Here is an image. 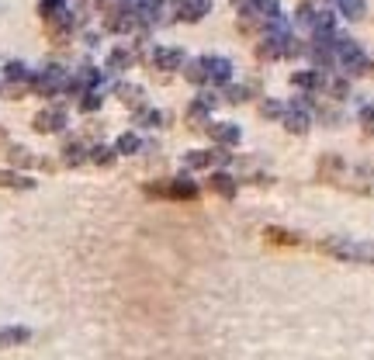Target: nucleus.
<instances>
[{
    "instance_id": "f257e3e1",
    "label": "nucleus",
    "mask_w": 374,
    "mask_h": 360,
    "mask_svg": "<svg viewBox=\"0 0 374 360\" xmlns=\"http://www.w3.org/2000/svg\"><path fill=\"white\" fill-rule=\"evenodd\" d=\"M326 253L343 256V260H360V263H374V246L371 243H350V239H329L322 243Z\"/></svg>"
},
{
    "instance_id": "f03ea898",
    "label": "nucleus",
    "mask_w": 374,
    "mask_h": 360,
    "mask_svg": "<svg viewBox=\"0 0 374 360\" xmlns=\"http://www.w3.org/2000/svg\"><path fill=\"white\" fill-rule=\"evenodd\" d=\"M177 8H180V18L198 21V18H205V11L212 8V0H177Z\"/></svg>"
},
{
    "instance_id": "7ed1b4c3",
    "label": "nucleus",
    "mask_w": 374,
    "mask_h": 360,
    "mask_svg": "<svg viewBox=\"0 0 374 360\" xmlns=\"http://www.w3.org/2000/svg\"><path fill=\"white\" fill-rule=\"evenodd\" d=\"M309 122H312V118H309L305 104H298V111H288V115H285V128L295 132V135H305V132H309Z\"/></svg>"
},
{
    "instance_id": "20e7f679",
    "label": "nucleus",
    "mask_w": 374,
    "mask_h": 360,
    "mask_svg": "<svg viewBox=\"0 0 374 360\" xmlns=\"http://www.w3.org/2000/svg\"><path fill=\"white\" fill-rule=\"evenodd\" d=\"M205 66H208V80H215V83H226L232 76V63L229 59H205Z\"/></svg>"
},
{
    "instance_id": "39448f33",
    "label": "nucleus",
    "mask_w": 374,
    "mask_h": 360,
    "mask_svg": "<svg viewBox=\"0 0 374 360\" xmlns=\"http://www.w3.org/2000/svg\"><path fill=\"white\" fill-rule=\"evenodd\" d=\"M212 188H215L222 198H232V194H236V180H232L229 173L219 170V173H212Z\"/></svg>"
},
{
    "instance_id": "423d86ee",
    "label": "nucleus",
    "mask_w": 374,
    "mask_h": 360,
    "mask_svg": "<svg viewBox=\"0 0 374 360\" xmlns=\"http://www.w3.org/2000/svg\"><path fill=\"white\" fill-rule=\"evenodd\" d=\"M340 11H343L346 18H364L367 4H364V0H340Z\"/></svg>"
},
{
    "instance_id": "0eeeda50",
    "label": "nucleus",
    "mask_w": 374,
    "mask_h": 360,
    "mask_svg": "<svg viewBox=\"0 0 374 360\" xmlns=\"http://www.w3.org/2000/svg\"><path fill=\"white\" fill-rule=\"evenodd\" d=\"M215 139L226 142V146H232V142H239V128H229V122H222V125L215 128Z\"/></svg>"
},
{
    "instance_id": "6e6552de",
    "label": "nucleus",
    "mask_w": 374,
    "mask_h": 360,
    "mask_svg": "<svg viewBox=\"0 0 374 360\" xmlns=\"http://www.w3.org/2000/svg\"><path fill=\"white\" fill-rule=\"evenodd\" d=\"M28 339V329H0V346L8 343H25Z\"/></svg>"
},
{
    "instance_id": "1a4fd4ad",
    "label": "nucleus",
    "mask_w": 374,
    "mask_h": 360,
    "mask_svg": "<svg viewBox=\"0 0 374 360\" xmlns=\"http://www.w3.org/2000/svg\"><path fill=\"white\" fill-rule=\"evenodd\" d=\"M156 59L170 69V66H177V63H180V52H177V49H160V52H156Z\"/></svg>"
},
{
    "instance_id": "9d476101",
    "label": "nucleus",
    "mask_w": 374,
    "mask_h": 360,
    "mask_svg": "<svg viewBox=\"0 0 374 360\" xmlns=\"http://www.w3.org/2000/svg\"><path fill=\"white\" fill-rule=\"evenodd\" d=\"M267 236H270L274 243H285V246L298 243V236H292V232H285V229H267Z\"/></svg>"
},
{
    "instance_id": "9b49d317",
    "label": "nucleus",
    "mask_w": 374,
    "mask_h": 360,
    "mask_svg": "<svg viewBox=\"0 0 374 360\" xmlns=\"http://www.w3.org/2000/svg\"><path fill=\"white\" fill-rule=\"evenodd\" d=\"M292 83H295V87H316V83H319V73H295Z\"/></svg>"
},
{
    "instance_id": "f8f14e48",
    "label": "nucleus",
    "mask_w": 374,
    "mask_h": 360,
    "mask_svg": "<svg viewBox=\"0 0 374 360\" xmlns=\"http://www.w3.org/2000/svg\"><path fill=\"white\" fill-rule=\"evenodd\" d=\"M329 90H333L336 98H346V90H350V83H346V80H336V83H333Z\"/></svg>"
},
{
    "instance_id": "ddd939ff",
    "label": "nucleus",
    "mask_w": 374,
    "mask_h": 360,
    "mask_svg": "<svg viewBox=\"0 0 374 360\" xmlns=\"http://www.w3.org/2000/svg\"><path fill=\"white\" fill-rule=\"evenodd\" d=\"M260 111H263V115H280V111H285V108H280V104H263Z\"/></svg>"
}]
</instances>
